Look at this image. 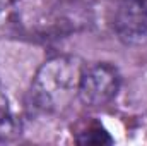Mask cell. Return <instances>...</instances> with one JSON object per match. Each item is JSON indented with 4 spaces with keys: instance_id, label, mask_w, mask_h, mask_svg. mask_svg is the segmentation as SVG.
<instances>
[{
    "instance_id": "obj_5",
    "label": "cell",
    "mask_w": 147,
    "mask_h": 146,
    "mask_svg": "<svg viewBox=\"0 0 147 146\" xmlns=\"http://www.w3.org/2000/svg\"><path fill=\"white\" fill-rule=\"evenodd\" d=\"M19 131H21V126L9 105L5 93L0 89V141L17 136Z\"/></svg>"
},
{
    "instance_id": "obj_7",
    "label": "cell",
    "mask_w": 147,
    "mask_h": 146,
    "mask_svg": "<svg viewBox=\"0 0 147 146\" xmlns=\"http://www.w3.org/2000/svg\"><path fill=\"white\" fill-rule=\"evenodd\" d=\"M60 2H75V0H60Z\"/></svg>"
},
{
    "instance_id": "obj_3",
    "label": "cell",
    "mask_w": 147,
    "mask_h": 146,
    "mask_svg": "<svg viewBox=\"0 0 147 146\" xmlns=\"http://www.w3.org/2000/svg\"><path fill=\"white\" fill-rule=\"evenodd\" d=\"M113 29L125 45H140L147 38V0H118Z\"/></svg>"
},
{
    "instance_id": "obj_6",
    "label": "cell",
    "mask_w": 147,
    "mask_h": 146,
    "mask_svg": "<svg viewBox=\"0 0 147 146\" xmlns=\"http://www.w3.org/2000/svg\"><path fill=\"white\" fill-rule=\"evenodd\" d=\"M10 2H12V0H0V9H5Z\"/></svg>"
},
{
    "instance_id": "obj_4",
    "label": "cell",
    "mask_w": 147,
    "mask_h": 146,
    "mask_svg": "<svg viewBox=\"0 0 147 146\" xmlns=\"http://www.w3.org/2000/svg\"><path fill=\"white\" fill-rule=\"evenodd\" d=\"M75 143L79 145H92V146H103V145H111L113 139H111L110 132L99 124V122H84L77 132H75Z\"/></svg>"
},
{
    "instance_id": "obj_1",
    "label": "cell",
    "mask_w": 147,
    "mask_h": 146,
    "mask_svg": "<svg viewBox=\"0 0 147 146\" xmlns=\"http://www.w3.org/2000/svg\"><path fill=\"white\" fill-rule=\"evenodd\" d=\"M82 62L72 55H55L46 59L33 77L31 102L38 110L53 113L62 112L79 91Z\"/></svg>"
},
{
    "instance_id": "obj_2",
    "label": "cell",
    "mask_w": 147,
    "mask_h": 146,
    "mask_svg": "<svg viewBox=\"0 0 147 146\" xmlns=\"http://www.w3.org/2000/svg\"><path fill=\"white\" fill-rule=\"evenodd\" d=\"M121 77L115 65L108 62H98L84 67L79 81L77 98L86 107H105L120 91Z\"/></svg>"
}]
</instances>
